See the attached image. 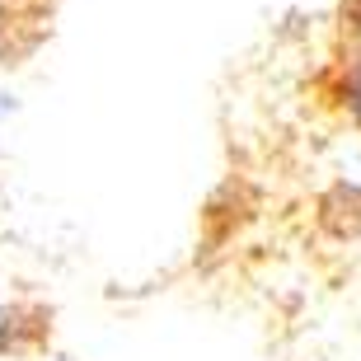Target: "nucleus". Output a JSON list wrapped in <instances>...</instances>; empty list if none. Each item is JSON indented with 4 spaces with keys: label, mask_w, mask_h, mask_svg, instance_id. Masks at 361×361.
<instances>
[{
    "label": "nucleus",
    "mask_w": 361,
    "mask_h": 361,
    "mask_svg": "<svg viewBox=\"0 0 361 361\" xmlns=\"http://www.w3.org/2000/svg\"><path fill=\"white\" fill-rule=\"evenodd\" d=\"M42 14H47V0H0V66L28 47Z\"/></svg>",
    "instance_id": "f257e3e1"
},
{
    "label": "nucleus",
    "mask_w": 361,
    "mask_h": 361,
    "mask_svg": "<svg viewBox=\"0 0 361 361\" xmlns=\"http://www.w3.org/2000/svg\"><path fill=\"white\" fill-rule=\"evenodd\" d=\"M38 334H42V319L10 291V281L0 277V357H14V352L33 348Z\"/></svg>",
    "instance_id": "f03ea898"
},
{
    "label": "nucleus",
    "mask_w": 361,
    "mask_h": 361,
    "mask_svg": "<svg viewBox=\"0 0 361 361\" xmlns=\"http://www.w3.org/2000/svg\"><path fill=\"white\" fill-rule=\"evenodd\" d=\"M343 94H348L352 118L361 122V10L352 14V56H348V75H343Z\"/></svg>",
    "instance_id": "7ed1b4c3"
}]
</instances>
